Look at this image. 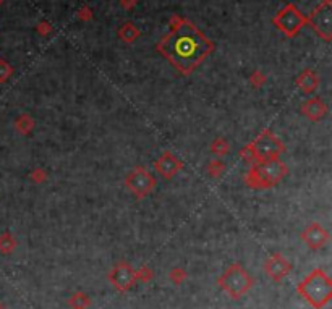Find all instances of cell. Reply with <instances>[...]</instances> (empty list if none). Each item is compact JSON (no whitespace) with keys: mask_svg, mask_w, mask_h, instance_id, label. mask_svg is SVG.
Masks as SVG:
<instances>
[{"mask_svg":"<svg viewBox=\"0 0 332 309\" xmlns=\"http://www.w3.org/2000/svg\"><path fill=\"white\" fill-rule=\"evenodd\" d=\"M0 309H3V306H2V305H0Z\"/></svg>","mask_w":332,"mask_h":309,"instance_id":"cell-26","label":"cell"},{"mask_svg":"<svg viewBox=\"0 0 332 309\" xmlns=\"http://www.w3.org/2000/svg\"><path fill=\"white\" fill-rule=\"evenodd\" d=\"M183 277H185V272L180 270V269H174V270H172V274H170V279L174 282H177V283L180 282Z\"/></svg>","mask_w":332,"mask_h":309,"instance_id":"cell-24","label":"cell"},{"mask_svg":"<svg viewBox=\"0 0 332 309\" xmlns=\"http://www.w3.org/2000/svg\"><path fill=\"white\" fill-rule=\"evenodd\" d=\"M16 248V240L10 232H3L0 235V252L3 254H11Z\"/></svg>","mask_w":332,"mask_h":309,"instance_id":"cell-17","label":"cell"},{"mask_svg":"<svg viewBox=\"0 0 332 309\" xmlns=\"http://www.w3.org/2000/svg\"><path fill=\"white\" fill-rule=\"evenodd\" d=\"M154 169L159 175L165 180H172L178 172L183 169V162L178 159L174 152L170 151H164L161 156L156 159L154 162Z\"/></svg>","mask_w":332,"mask_h":309,"instance_id":"cell-10","label":"cell"},{"mask_svg":"<svg viewBox=\"0 0 332 309\" xmlns=\"http://www.w3.org/2000/svg\"><path fill=\"white\" fill-rule=\"evenodd\" d=\"M0 5H2V0H0Z\"/></svg>","mask_w":332,"mask_h":309,"instance_id":"cell-27","label":"cell"},{"mask_svg":"<svg viewBox=\"0 0 332 309\" xmlns=\"http://www.w3.org/2000/svg\"><path fill=\"white\" fill-rule=\"evenodd\" d=\"M275 28L282 31L287 38L297 36L306 24H308V16L303 15L300 8L293 3H287L284 8L279 10V13L272 18Z\"/></svg>","mask_w":332,"mask_h":309,"instance_id":"cell-6","label":"cell"},{"mask_svg":"<svg viewBox=\"0 0 332 309\" xmlns=\"http://www.w3.org/2000/svg\"><path fill=\"white\" fill-rule=\"evenodd\" d=\"M125 186L136 199H144L156 189L157 180L146 167L138 165L125 177Z\"/></svg>","mask_w":332,"mask_h":309,"instance_id":"cell-7","label":"cell"},{"mask_svg":"<svg viewBox=\"0 0 332 309\" xmlns=\"http://www.w3.org/2000/svg\"><path fill=\"white\" fill-rule=\"evenodd\" d=\"M13 75V66H11L7 60L0 59V84L7 83Z\"/></svg>","mask_w":332,"mask_h":309,"instance_id":"cell-21","label":"cell"},{"mask_svg":"<svg viewBox=\"0 0 332 309\" xmlns=\"http://www.w3.org/2000/svg\"><path fill=\"white\" fill-rule=\"evenodd\" d=\"M295 84H297V88L303 92V94H313V92H316V89L319 88V76L315 70L306 68V70H303L297 76Z\"/></svg>","mask_w":332,"mask_h":309,"instance_id":"cell-14","label":"cell"},{"mask_svg":"<svg viewBox=\"0 0 332 309\" xmlns=\"http://www.w3.org/2000/svg\"><path fill=\"white\" fill-rule=\"evenodd\" d=\"M119 36H120V39L125 41V42H134L138 39L139 31L136 29V26H134L133 23H125L124 26L120 28Z\"/></svg>","mask_w":332,"mask_h":309,"instance_id":"cell-18","label":"cell"},{"mask_svg":"<svg viewBox=\"0 0 332 309\" xmlns=\"http://www.w3.org/2000/svg\"><path fill=\"white\" fill-rule=\"evenodd\" d=\"M288 175V165L280 159L264 160L250 165L248 172L245 174V185L251 189H270L284 180Z\"/></svg>","mask_w":332,"mask_h":309,"instance_id":"cell-2","label":"cell"},{"mask_svg":"<svg viewBox=\"0 0 332 309\" xmlns=\"http://www.w3.org/2000/svg\"><path fill=\"white\" fill-rule=\"evenodd\" d=\"M301 242L313 251L321 249L323 246L329 242V233L319 222H311V224L301 232Z\"/></svg>","mask_w":332,"mask_h":309,"instance_id":"cell-12","label":"cell"},{"mask_svg":"<svg viewBox=\"0 0 332 309\" xmlns=\"http://www.w3.org/2000/svg\"><path fill=\"white\" fill-rule=\"evenodd\" d=\"M328 112H329L328 104L319 96L306 99L300 107V114L303 115L305 119H308L310 122H321L323 119H326Z\"/></svg>","mask_w":332,"mask_h":309,"instance_id":"cell-13","label":"cell"},{"mask_svg":"<svg viewBox=\"0 0 332 309\" xmlns=\"http://www.w3.org/2000/svg\"><path fill=\"white\" fill-rule=\"evenodd\" d=\"M89 298L86 296L84 293H81V292H78V293H75L70 298V306L73 308V309H84V308H88L89 306Z\"/></svg>","mask_w":332,"mask_h":309,"instance_id":"cell-20","label":"cell"},{"mask_svg":"<svg viewBox=\"0 0 332 309\" xmlns=\"http://www.w3.org/2000/svg\"><path fill=\"white\" fill-rule=\"evenodd\" d=\"M290 270H292V264L288 262L285 256L280 254V252L270 254L266 259V262H264V272H266L274 282L284 280L285 277L290 274Z\"/></svg>","mask_w":332,"mask_h":309,"instance_id":"cell-11","label":"cell"},{"mask_svg":"<svg viewBox=\"0 0 332 309\" xmlns=\"http://www.w3.org/2000/svg\"><path fill=\"white\" fill-rule=\"evenodd\" d=\"M29 178L34 182V183H38V185H41V183H44L46 180H47V174H46V170L44 169H34L33 172H31V175H29Z\"/></svg>","mask_w":332,"mask_h":309,"instance_id":"cell-22","label":"cell"},{"mask_svg":"<svg viewBox=\"0 0 332 309\" xmlns=\"http://www.w3.org/2000/svg\"><path fill=\"white\" fill-rule=\"evenodd\" d=\"M211 152L214 154V156H217V157H224L225 154H229V151H230V144H229V141H227L225 138H216L211 143Z\"/></svg>","mask_w":332,"mask_h":309,"instance_id":"cell-19","label":"cell"},{"mask_svg":"<svg viewBox=\"0 0 332 309\" xmlns=\"http://www.w3.org/2000/svg\"><path fill=\"white\" fill-rule=\"evenodd\" d=\"M253 283L255 282L251 279V275L240 264L230 265L219 279V285L222 287L224 292L229 293L233 300H238L240 296H243L253 287Z\"/></svg>","mask_w":332,"mask_h":309,"instance_id":"cell-5","label":"cell"},{"mask_svg":"<svg viewBox=\"0 0 332 309\" xmlns=\"http://www.w3.org/2000/svg\"><path fill=\"white\" fill-rule=\"evenodd\" d=\"M250 83L251 86H255V88H263V84L266 83V76H264L261 71H255L253 75L250 76Z\"/></svg>","mask_w":332,"mask_h":309,"instance_id":"cell-23","label":"cell"},{"mask_svg":"<svg viewBox=\"0 0 332 309\" xmlns=\"http://www.w3.org/2000/svg\"><path fill=\"white\" fill-rule=\"evenodd\" d=\"M308 24L324 42L332 39V3L331 0H323L308 16Z\"/></svg>","mask_w":332,"mask_h":309,"instance_id":"cell-8","label":"cell"},{"mask_svg":"<svg viewBox=\"0 0 332 309\" xmlns=\"http://www.w3.org/2000/svg\"><path fill=\"white\" fill-rule=\"evenodd\" d=\"M136 277H143L144 280H147L149 277H152V270H149L147 267H143L139 272H136Z\"/></svg>","mask_w":332,"mask_h":309,"instance_id":"cell-25","label":"cell"},{"mask_svg":"<svg viewBox=\"0 0 332 309\" xmlns=\"http://www.w3.org/2000/svg\"><path fill=\"white\" fill-rule=\"evenodd\" d=\"M136 279L138 277H136L134 269L128 262H124V261L117 264L109 274L110 283H112L119 292H127V290H130L134 285Z\"/></svg>","mask_w":332,"mask_h":309,"instance_id":"cell-9","label":"cell"},{"mask_svg":"<svg viewBox=\"0 0 332 309\" xmlns=\"http://www.w3.org/2000/svg\"><path fill=\"white\" fill-rule=\"evenodd\" d=\"M225 169H227V165L222 162V160H220V159H212L211 162L207 164L206 172H207L209 177L214 178V180H219V178L225 174Z\"/></svg>","mask_w":332,"mask_h":309,"instance_id":"cell-16","label":"cell"},{"mask_svg":"<svg viewBox=\"0 0 332 309\" xmlns=\"http://www.w3.org/2000/svg\"><path fill=\"white\" fill-rule=\"evenodd\" d=\"M13 126L16 129V133H20L23 136H29L33 133V129L36 128V122L29 114H21L15 119Z\"/></svg>","mask_w":332,"mask_h":309,"instance_id":"cell-15","label":"cell"},{"mask_svg":"<svg viewBox=\"0 0 332 309\" xmlns=\"http://www.w3.org/2000/svg\"><path fill=\"white\" fill-rule=\"evenodd\" d=\"M157 52L169 60V63L190 76L214 51V42L187 18L174 16L169 34L157 42Z\"/></svg>","mask_w":332,"mask_h":309,"instance_id":"cell-1","label":"cell"},{"mask_svg":"<svg viewBox=\"0 0 332 309\" xmlns=\"http://www.w3.org/2000/svg\"><path fill=\"white\" fill-rule=\"evenodd\" d=\"M250 146L255 154V164L264 162V160L280 159L282 154L285 152L284 141L279 136H275L272 129H263L255 138V141H251Z\"/></svg>","mask_w":332,"mask_h":309,"instance_id":"cell-4","label":"cell"},{"mask_svg":"<svg viewBox=\"0 0 332 309\" xmlns=\"http://www.w3.org/2000/svg\"><path fill=\"white\" fill-rule=\"evenodd\" d=\"M298 293L313 308L321 309L328 305L332 296V282L324 270L315 269L298 283Z\"/></svg>","mask_w":332,"mask_h":309,"instance_id":"cell-3","label":"cell"}]
</instances>
